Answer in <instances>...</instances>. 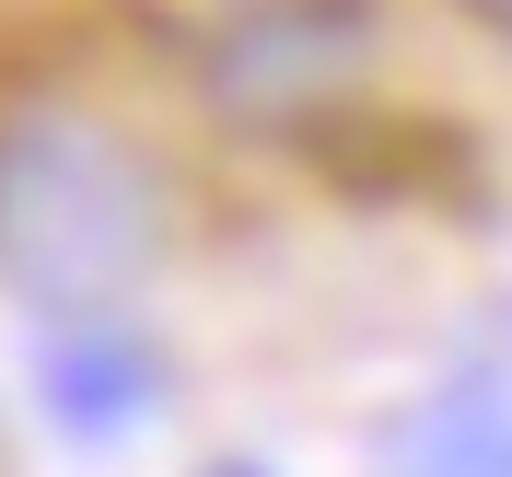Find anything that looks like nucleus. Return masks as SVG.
I'll return each mask as SVG.
<instances>
[{"instance_id": "nucleus-5", "label": "nucleus", "mask_w": 512, "mask_h": 477, "mask_svg": "<svg viewBox=\"0 0 512 477\" xmlns=\"http://www.w3.org/2000/svg\"><path fill=\"white\" fill-rule=\"evenodd\" d=\"M443 12L478 35V47H501V59H512V0H443Z\"/></svg>"}, {"instance_id": "nucleus-1", "label": "nucleus", "mask_w": 512, "mask_h": 477, "mask_svg": "<svg viewBox=\"0 0 512 477\" xmlns=\"http://www.w3.org/2000/svg\"><path fill=\"white\" fill-rule=\"evenodd\" d=\"M175 245V187L152 140L82 94L0 105V291L35 326L128 315Z\"/></svg>"}, {"instance_id": "nucleus-3", "label": "nucleus", "mask_w": 512, "mask_h": 477, "mask_svg": "<svg viewBox=\"0 0 512 477\" xmlns=\"http://www.w3.org/2000/svg\"><path fill=\"white\" fill-rule=\"evenodd\" d=\"M35 408H47V431H70V443H128V431H152V408H163L152 326L140 315L35 326Z\"/></svg>"}, {"instance_id": "nucleus-2", "label": "nucleus", "mask_w": 512, "mask_h": 477, "mask_svg": "<svg viewBox=\"0 0 512 477\" xmlns=\"http://www.w3.org/2000/svg\"><path fill=\"white\" fill-rule=\"evenodd\" d=\"M396 70L384 0H222L187 47L198 105L233 140H350Z\"/></svg>"}, {"instance_id": "nucleus-4", "label": "nucleus", "mask_w": 512, "mask_h": 477, "mask_svg": "<svg viewBox=\"0 0 512 477\" xmlns=\"http://www.w3.org/2000/svg\"><path fill=\"white\" fill-rule=\"evenodd\" d=\"M384 477H512V384L501 373L431 384V396L384 431Z\"/></svg>"}, {"instance_id": "nucleus-6", "label": "nucleus", "mask_w": 512, "mask_h": 477, "mask_svg": "<svg viewBox=\"0 0 512 477\" xmlns=\"http://www.w3.org/2000/svg\"><path fill=\"white\" fill-rule=\"evenodd\" d=\"M210 477H268V466H210Z\"/></svg>"}]
</instances>
